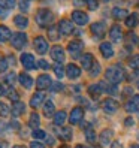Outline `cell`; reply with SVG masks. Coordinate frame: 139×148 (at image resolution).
Instances as JSON below:
<instances>
[{"instance_id":"5bb4252c","label":"cell","mask_w":139,"mask_h":148,"mask_svg":"<svg viewBox=\"0 0 139 148\" xmlns=\"http://www.w3.org/2000/svg\"><path fill=\"white\" fill-rule=\"evenodd\" d=\"M126 111L127 112H138L139 111V94L132 96V99L126 103Z\"/></svg>"},{"instance_id":"7bdbcfd3","label":"cell","mask_w":139,"mask_h":148,"mask_svg":"<svg viewBox=\"0 0 139 148\" xmlns=\"http://www.w3.org/2000/svg\"><path fill=\"white\" fill-rule=\"evenodd\" d=\"M29 0H20V9L23 11V12H27L29 11Z\"/></svg>"},{"instance_id":"cb8c5ba5","label":"cell","mask_w":139,"mask_h":148,"mask_svg":"<svg viewBox=\"0 0 139 148\" xmlns=\"http://www.w3.org/2000/svg\"><path fill=\"white\" fill-rule=\"evenodd\" d=\"M82 126H85V139H87V142L96 144V132L93 130V127L90 124H82Z\"/></svg>"},{"instance_id":"603a6c76","label":"cell","mask_w":139,"mask_h":148,"mask_svg":"<svg viewBox=\"0 0 139 148\" xmlns=\"http://www.w3.org/2000/svg\"><path fill=\"white\" fill-rule=\"evenodd\" d=\"M102 91H103V88H102L100 82L99 84H93V85L88 87V94L91 96L93 99H99V96L102 94Z\"/></svg>"},{"instance_id":"60d3db41","label":"cell","mask_w":139,"mask_h":148,"mask_svg":"<svg viewBox=\"0 0 139 148\" xmlns=\"http://www.w3.org/2000/svg\"><path fill=\"white\" fill-rule=\"evenodd\" d=\"M85 3H87V6H88V9H90V11H96V9H97V6H99L97 0H85Z\"/></svg>"},{"instance_id":"8992f818","label":"cell","mask_w":139,"mask_h":148,"mask_svg":"<svg viewBox=\"0 0 139 148\" xmlns=\"http://www.w3.org/2000/svg\"><path fill=\"white\" fill-rule=\"evenodd\" d=\"M33 45H34V49H36L38 54H45L48 51V42H47L45 38H42V36H38L36 39H34Z\"/></svg>"},{"instance_id":"4dcf8cb0","label":"cell","mask_w":139,"mask_h":148,"mask_svg":"<svg viewBox=\"0 0 139 148\" xmlns=\"http://www.w3.org/2000/svg\"><path fill=\"white\" fill-rule=\"evenodd\" d=\"M14 21H15V25L18 29H25L29 25V20L25 18V16H23V15H16L14 18Z\"/></svg>"},{"instance_id":"e575fe53","label":"cell","mask_w":139,"mask_h":148,"mask_svg":"<svg viewBox=\"0 0 139 148\" xmlns=\"http://www.w3.org/2000/svg\"><path fill=\"white\" fill-rule=\"evenodd\" d=\"M31 136L34 139H45L47 138V133L43 132V130H40V129H34L33 132H31Z\"/></svg>"},{"instance_id":"b9f144b4","label":"cell","mask_w":139,"mask_h":148,"mask_svg":"<svg viewBox=\"0 0 139 148\" xmlns=\"http://www.w3.org/2000/svg\"><path fill=\"white\" fill-rule=\"evenodd\" d=\"M90 71H91V72H90V75H91V76H97V75L100 73V64H99V63H94V64H93V67L90 69Z\"/></svg>"},{"instance_id":"d590c367","label":"cell","mask_w":139,"mask_h":148,"mask_svg":"<svg viewBox=\"0 0 139 148\" xmlns=\"http://www.w3.org/2000/svg\"><path fill=\"white\" fill-rule=\"evenodd\" d=\"M9 112H11L9 106H8L6 103L0 102V117H8V115H9Z\"/></svg>"},{"instance_id":"d6a6232c","label":"cell","mask_w":139,"mask_h":148,"mask_svg":"<svg viewBox=\"0 0 139 148\" xmlns=\"http://www.w3.org/2000/svg\"><path fill=\"white\" fill-rule=\"evenodd\" d=\"M16 0H0V8L3 9H14Z\"/></svg>"},{"instance_id":"7a4b0ae2","label":"cell","mask_w":139,"mask_h":148,"mask_svg":"<svg viewBox=\"0 0 139 148\" xmlns=\"http://www.w3.org/2000/svg\"><path fill=\"white\" fill-rule=\"evenodd\" d=\"M54 21V14L48 9H40L36 14V23L40 27H48V25Z\"/></svg>"},{"instance_id":"2e32d148","label":"cell","mask_w":139,"mask_h":148,"mask_svg":"<svg viewBox=\"0 0 139 148\" xmlns=\"http://www.w3.org/2000/svg\"><path fill=\"white\" fill-rule=\"evenodd\" d=\"M43 100H45V94H43V93H42V90H40V91L34 93V94L31 96V99H30V106L36 109L38 106H40V105H42V102H43Z\"/></svg>"},{"instance_id":"74e56055","label":"cell","mask_w":139,"mask_h":148,"mask_svg":"<svg viewBox=\"0 0 139 148\" xmlns=\"http://www.w3.org/2000/svg\"><path fill=\"white\" fill-rule=\"evenodd\" d=\"M57 32H60V29H58V27H49L48 34H49V39H51V40H57V39H58Z\"/></svg>"},{"instance_id":"9c48e42d","label":"cell","mask_w":139,"mask_h":148,"mask_svg":"<svg viewBox=\"0 0 139 148\" xmlns=\"http://www.w3.org/2000/svg\"><path fill=\"white\" fill-rule=\"evenodd\" d=\"M72 20L73 23H76L78 25H85L88 23V15L82 11H73L72 12Z\"/></svg>"},{"instance_id":"7402d4cb","label":"cell","mask_w":139,"mask_h":148,"mask_svg":"<svg viewBox=\"0 0 139 148\" xmlns=\"http://www.w3.org/2000/svg\"><path fill=\"white\" fill-rule=\"evenodd\" d=\"M100 53H102V56L105 57V58H111L112 56H114V48H112L111 43L103 42L102 45H100Z\"/></svg>"},{"instance_id":"30bf717a","label":"cell","mask_w":139,"mask_h":148,"mask_svg":"<svg viewBox=\"0 0 139 148\" xmlns=\"http://www.w3.org/2000/svg\"><path fill=\"white\" fill-rule=\"evenodd\" d=\"M90 29H91V33H93L96 38H103V36H105V32H106L105 23H102V21L94 23V24H91Z\"/></svg>"},{"instance_id":"91938a15","label":"cell","mask_w":139,"mask_h":148,"mask_svg":"<svg viewBox=\"0 0 139 148\" xmlns=\"http://www.w3.org/2000/svg\"><path fill=\"white\" fill-rule=\"evenodd\" d=\"M60 148H69V147H66V145H64V147H60Z\"/></svg>"},{"instance_id":"e0dca14e","label":"cell","mask_w":139,"mask_h":148,"mask_svg":"<svg viewBox=\"0 0 139 148\" xmlns=\"http://www.w3.org/2000/svg\"><path fill=\"white\" fill-rule=\"evenodd\" d=\"M25 112V105L23 102H14L12 103V109H11V114H12V117H20V115H23Z\"/></svg>"},{"instance_id":"f35d334b","label":"cell","mask_w":139,"mask_h":148,"mask_svg":"<svg viewBox=\"0 0 139 148\" xmlns=\"http://www.w3.org/2000/svg\"><path fill=\"white\" fill-rule=\"evenodd\" d=\"M5 81L9 84V85H14L15 84V81H16V73L15 72H11V73H8L6 75V78H5Z\"/></svg>"},{"instance_id":"8fae6325","label":"cell","mask_w":139,"mask_h":148,"mask_svg":"<svg viewBox=\"0 0 139 148\" xmlns=\"http://www.w3.org/2000/svg\"><path fill=\"white\" fill-rule=\"evenodd\" d=\"M51 57H53L57 63H63L64 58H66L64 49L62 47H53V49H51Z\"/></svg>"},{"instance_id":"8d00e7d4","label":"cell","mask_w":139,"mask_h":148,"mask_svg":"<svg viewBox=\"0 0 139 148\" xmlns=\"http://www.w3.org/2000/svg\"><path fill=\"white\" fill-rule=\"evenodd\" d=\"M129 66L132 67V69H139V56H133V57H130L129 60Z\"/></svg>"},{"instance_id":"f5cc1de1","label":"cell","mask_w":139,"mask_h":148,"mask_svg":"<svg viewBox=\"0 0 139 148\" xmlns=\"http://www.w3.org/2000/svg\"><path fill=\"white\" fill-rule=\"evenodd\" d=\"M126 126H133V120L130 118V117H129V118L126 120Z\"/></svg>"},{"instance_id":"f1b7e54d","label":"cell","mask_w":139,"mask_h":148,"mask_svg":"<svg viewBox=\"0 0 139 148\" xmlns=\"http://www.w3.org/2000/svg\"><path fill=\"white\" fill-rule=\"evenodd\" d=\"M12 38L11 30L6 27V25H0V42H6Z\"/></svg>"},{"instance_id":"52a82bcc","label":"cell","mask_w":139,"mask_h":148,"mask_svg":"<svg viewBox=\"0 0 139 148\" xmlns=\"http://www.w3.org/2000/svg\"><path fill=\"white\" fill-rule=\"evenodd\" d=\"M51 84H53V81H51L49 75H39L36 78V88L38 90H47L51 87Z\"/></svg>"},{"instance_id":"277c9868","label":"cell","mask_w":139,"mask_h":148,"mask_svg":"<svg viewBox=\"0 0 139 148\" xmlns=\"http://www.w3.org/2000/svg\"><path fill=\"white\" fill-rule=\"evenodd\" d=\"M84 118V109L81 106H76L72 109L71 115H69V121H71V124H79Z\"/></svg>"},{"instance_id":"ffe728a7","label":"cell","mask_w":139,"mask_h":148,"mask_svg":"<svg viewBox=\"0 0 139 148\" xmlns=\"http://www.w3.org/2000/svg\"><path fill=\"white\" fill-rule=\"evenodd\" d=\"M18 79H20V84L24 87V88H31V87H33V79H31V76L29 75V73H20V76H18Z\"/></svg>"},{"instance_id":"ab89813d","label":"cell","mask_w":139,"mask_h":148,"mask_svg":"<svg viewBox=\"0 0 139 148\" xmlns=\"http://www.w3.org/2000/svg\"><path fill=\"white\" fill-rule=\"evenodd\" d=\"M8 97H9L12 102H18L20 100V94L12 88V90H8Z\"/></svg>"},{"instance_id":"6da1fadb","label":"cell","mask_w":139,"mask_h":148,"mask_svg":"<svg viewBox=\"0 0 139 148\" xmlns=\"http://www.w3.org/2000/svg\"><path fill=\"white\" fill-rule=\"evenodd\" d=\"M105 78L112 84H118V82H121L126 78V73H124V71L120 66H111L105 72Z\"/></svg>"},{"instance_id":"bcb514c9","label":"cell","mask_w":139,"mask_h":148,"mask_svg":"<svg viewBox=\"0 0 139 148\" xmlns=\"http://www.w3.org/2000/svg\"><path fill=\"white\" fill-rule=\"evenodd\" d=\"M6 69H8V62H6V58L0 57V72H5Z\"/></svg>"},{"instance_id":"7dc6e473","label":"cell","mask_w":139,"mask_h":148,"mask_svg":"<svg viewBox=\"0 0 139 148\" xmlns=\"http://www.w3.org/2000/svg\"><path fill=\"white\" fill-rule=\"evenodd\" d=\"M38 66L42 67V69H49V64L45 62V60H39V62H38Z\"/></svg>"},{"instance_id":"f907efd6","label":"cell","mask_w":139,"mask_h":148,"mask_svg":"<svg viewBox=\"0 0 139 148\" xmlns=\"http://www.w3.org/2000/svg\"><path fill=\"white\" fill-rule=\"evenodd\" d=\"M111 148H123V145H121L120 142H112L111 144Z\"/></svg>"},{"instance_id":"6125c7cd","label":"cell","mask_w":139,"mask_h":148,"mask_svg":"<svg viewBox=\"0 0 139 148\" xmlns=\"http://www.w3.org/2000/svg\"><path fill=\"white\" fill-rule=\"evenodd\" d=\"M138 88H139V82H138Z\"/></svg>"},{"instance_id":"6f0895ef","label":"cell","mask_w":139,"mask_h":148,"mask_svg":"<svg viewBox=\"0 0 139 148\" xmlns=\"http://www.w3.org/2000/svg\"><path fill=\"white\" fill-rule=\"evenodd\" d=\"M14 148H25V147H23V145H15Z\"/></svg>"},{"instance_id":"5b68a950","label":"cell","mask_w":139,"mask_h":148,"mask_svg":"<svg viewBox=\"0 0 139 148\" xmlns=\"http://www.w3.org/2000/svg\"><path fill=\"white\" fill-rule=\"evenodd\" d=\"M82 48H84V43H82L81 40H72L71 43H69V47H67V49H69V53H71V56L75 57V58H78V57L81 56Z\"/></svg>"},{"instance_id":"816d5d0a","label":"cell","mask_w":139,"mask_h":148,"mask_svg":"<svg viewBox=\"0 0 139 148\" xmlns=\"http://www.w3.org/2000/svg\"><path fill=\"white\" fill-rule=\"evenodd\" d=\"M9 145H8V142L6 141H0V148H8Z\"/></svg>"},{"instance_id":"11a10c76","label":"cell","mask_w":139,"mask_h":148,"mask_svg":"<svg viewBox=\"0 0 139 148\" xmlns=\"http://www.w3.org/2000/svg\"><path fill=\"white\" fill-rule=\"evenodd\" d=\"M5 16H6V12H2V11H0V18H2V20H3V18H5Z\"/></svg>"},{"instance_id":"83f0119b","label":"cell","mask_w":139,"mask_h":148,"mask_svg":"<svg viewBox=\"0 0 139 148\" xmlns=\"http://www.w3.org/2000/svg\"><path fill=\"white\" fill-rule=\"evenodd\" d=\"M67 115H66V112L64 111H58L54 114V124L55 126H63L64 124V121H66Z\"/></svg>"},{"instance_id":"7c38bea8","label":"cell","mask_w":139,"mask_h":148,"mask_svg":"<svg viewBox=\"0 0 139 148\" xmlns=\"http://www.w3.org/2000/svg\"><path fill=\"white\" fill-rule=\"evenodd\" d=\"M21 63H23V66H24L25 69H29V71H31V69L36 67L34 57H33L31 54H29V53H24V54L21 56Z\"/></svg>"},{"instance_id":"44dd1931","label":"cell","mask_w":139,"mask_h":148,"mask_svg":"<svg viewBox=\"0 0 139 148\" xmlns=\"http://www.w3.org/2000/svg\"><path fill=\"white\" fill-rule=\"evenodd\" d=\"M57 135L58 138L62 139V141H71L72 139V129L71 127H62V129H58L57 130Z\"/></svg>"},{"instance_id":"f6af8a7d","label":"cell","mask_w":139,"mask_h":148,"mask_svg":"<svg viewBox=\"0 0 139 148\" xmlns=\"http://www.w3.org/2000/svg\"><path fill=\"white\" fill-rule=\"evenodd\" d=\"M126 38H127L129 42H132V43H138V42H139V39H138V36H136L135 33H127Z\"/></svg>"},{"instance_id":"4316f807","label":"cell","mask_w":139,"mask_h":148,"mask_svg":"<svg viewBox=\"0 0 139 148\" xmlns=\"http://www.w3.org/2000/svg\"><path fill=\"white\" fill-rule=\"evenodd\" d=\"M139 24V14H130L127 18H126V25L130 29L136 27V25Z\"/></svg>"},{"instance_id":"ac0fdd59","label":"cell","mask_w":139,"mask_h":148,"mask_svg":"<svg viewBox=\"0 0 139 148\" xmlns=\"http://www.w3.org/2000/svg\"><path fill=\"white\" fill-rule=\"evenodd\" d=\"M58 29H60V33L62 34H71L73 32V24L67 20H62L58 24Z\"/></svg>"},{"instance_id":"9f6ffc18","label":"cell","mask_w":139,"mask_h":148,"mask_svg":"<svg viewBox=\"0 0 139 148\" xmlns=\"http://www.w3.org/2000/svg\"><path fill=\"white\" fill-rule=\"evenodd\" d=\"M130 148H139V145H138V144H135V145H130Z\"/></svg>"},{"instance_id":"94428289","label":"cell","mask_w":139,"mask_h":148,"mask_svg":"<svg viewBox=\"0 0 139 148\" xmlns=\"http://www.w3.org/2000/svg\"><path fill=\"white\" fill-rule=\"evenodd\" d=\"M102 2H108V0H102Z\"/></svg>"},{"instance_id":"4fadbf2b","label":"cell","mask_w":139,"mask_h":148,"mask_svg":"<svg viewBox=\"0 0 139 148\" xmlns=\"http://www.w3.org/2000/svg\"><path fill=\"white\" fill-rule=\"evenodd\" d=\"M109 38L112 42H120L121 39H123V30H121L120 25H112L111 30H109Z\"/></svg>"},{"instance_id":"680465c9","label":"cell","mask_w":139,"mask_h":148,"mask_svg":"<svg viewBox=\"0 0 139 148\" xmlns=\"http://www.w3.org/2000/svg\"><path fill=\"white\" fill-rule=\"evenodd\" d=\"M75 148H87V147H84V145H76Z\"/></svg>"},{"instance_id":"836d02e7","label":"cell","mask_w":139,"mask_h":148,"mask_svg":"<svg viewBox=\"0 0 139 148\" xmlns=\"http://www.w3.org/2000/svg\"><path fill=\"white\" fill-rule=\"evenodd\" d=\"M53 69H54V73H55L58 78H63V76H64V69H63L62 63H55V64L53 66Z\"/></svg>"},{"instance_id":"d4e9b609","label":"cell","mask_w":139,"mask_h":148,"mask_svg":"<svg viewBox=\"0 0 139 148\" xmlns=\"http://www.w3.org/2000/svg\"><path fill=\"white\" fill-rule=\"evenodd\" d=\"M111 139H112V130H109V129L103 130V132L100 133V136H99V141H100L102 145H108V144H111Z\"/></svg>"},{"instance_id":"9a60e30c","label":"cell","mask_w":139,"mask_h":148,"mask_svg":"<svg viewBox=\"0 0 139 148\" xmlns=\"http://www.w3.org/2000/svg\"><path fill=\"white\" fill-rule=\"evenodd\" d=\"M66 75H67L69 79H76V78L81 75V69L78 67L76 64L71 63V64H67V67H66Z\"/></svg>"},{"instance_id":"681fc988","label":"cell","mask_w":139,"mask_h":148,"mask_svg":"<svg viewBox=\"0 0 139 148\" xmlns=\"http://www.w3.org/2000/svg\"><path fill=\"white\" fill-rule=\"evenodd\" d=\"M5 94H8V90L3 84H0V96H5Z\"/></svg>"},{"instance_id":"ba28073f","label":"cell","mask_w":139,"mask_h":148,"mask_svg":"<svg viewBox=\"0 0 139 148\" xmlns=\"http://www.w3.org/2000/svg\"><path fill=\"white\" fill-rule=\"evenodd\" d=\"M118 102L114 100V99H106L102 102V109L106 112V114H114V112L118 109Z\"/></svg>"},{"instance_id":"db71d44e","label":"cell","mask_w":139,"mask_h":148,"mask_svg":"<svg viewBox=\"0 0 139 148\" xmlns=\"http://www.w3.org/2000/svg\"><path fill=\"white\" fill-rule=\"evenodd\" d=\"M45 139H47V141H48V144H49V145H54V139L51 138V136H47Z\"/></svg>"},{"instance_id":"f546056e","label":"cell","mask_w":139,"mask_h":148,"mask_svg":"<svg viewBox=\"0 0 139 148\" xmlns=\"http://www.w3.org/2000/svg\"><path fill=\"white\" fill-rule=\"evenodd\" d=\"M112 16H114V20H124L127 18V11L126 9H121V8H114L112 9Z\"/></svg>"},{"instance_id":"d6986e66","label":"cell","mask_w":139,"mask_h":148,"mask_svg":"<svg viewBox=\"0 0 139 148\" xmlns=\"http://www.w3.org/2000/svg\"><path fill=\"white\" fill-rule=\"evenodd\" d=\"M93 64H94V58H93L91 54H84L81 57V66H82L84 71H90L93 67Z\"/></svg>"},{"instance_id":"3957f363","label":"cell","mask_w":139,"mask_h":148,"mask_svg":"<svg viewBox=\"0 0 139 148\" xmlns=\"http://www.w3.org/2000/svg\"><path fill=\"white\" fill-rule=\"evenodd\" d=\"M11 43L15 49H21L25 43H27V34L25 33H12V38H11Z\"/></svg>"},{"instance_id":"ee69618b","label":"cell","mask_w":139,"mask_h":148,"mask_svg":"<svg viewBox=\"0 0 139 148\" xmlns=\"http://www.w3.org/2000/svg\"><path fill=\"white\" fill-rule=\"evenodd\" d=\"M49 88H51V91H60V90H63V84L62 82H53Z\"/></svg>"},{"instance_id":"1f68e13d","label":"cell","mask_w":139,"mask_h":148,"mask_svg":"<svg viewBox=\"0 0 139 148\" xmlns=\"http://www.w3.org/2000/svg\"><path fill=\"white\" fill-rule=\"evenodd\" d=\"M39 124H40V118H39V115L36 114V112H33V114L30 115V120H29V126L33 127V129H38Z\"/></svg>"},{"instance_id":"484cf974","label":"cell","mask_w":139,"mask_h":148,"mask_svg":"<svg viewBox=\"0 0 139 148\" xmlns=\"http://www.w3.org/2000/svg\"><path fill=\"white\" fill-rule=\"evenodd\" d=\"M54 114H55L54 103L51 102V100H47L45 105H43V115H45V117H51V115H54Z\"/></svg>"},{"instance_id":"c3c4849f","label":"cell","mask_w":139,"mask_h":148,"mask_svg":"<svg viewBox=\"0 0 139 148\" xmlns=\"http://www.w3.org/2000/svg\"><path fill=\"white\" fill-rule=\"evenodd\" d=\"M30 148H45V147H43L40 142H31L30 144Z\"/></svg>"}]
</instances>
